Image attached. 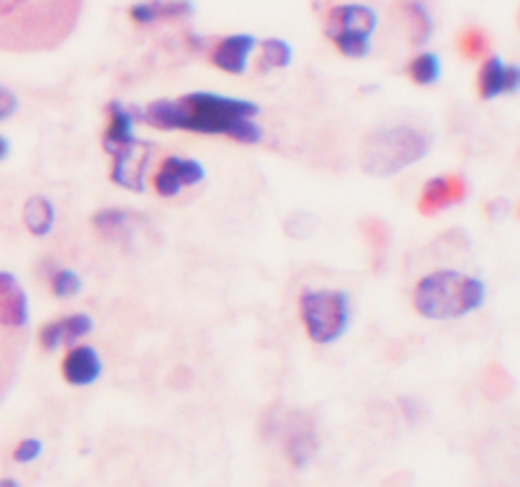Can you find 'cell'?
<instances>
[{"mask_svg": "<svg viewBox=\"0 0 520 487\" xmlns=\"http://www.w3.org/2000/svg\"><path fill=\"white\" fill-rule=\"evenodd\" d=\"M257 115V104L211 92L183 94L178 99H158V102H150L145 110H132L135 120L145 122L155 130L224 135L241 145H254L262 140V130L254 122Z\"/></svg>", "mask_w": 520, "mask_h": 487, "instance_id": "1", "label": "cell"}, {"mask_svg": "<svg viewBox=\"0 0 520 487\" xmlns=\"http://www.w3.org/2000/svg\"><path fill=\"white\" fill-rule=\"evenodd\" d=\"M84 0H0V51L46 54L64 44L82 18Z\"/></svg>", "mask_w": 520, "mask_h": 487, "instance_id": "2", "label": "cell"}, {"mask_svg": "<svg viewBox=\"0 0 520 487\" xmlns=\"http://www.w3.org/2000/svg\"><path fill=\"white\" fill-rule=\"evenodd\" d=\"M485 300V287L475 277L439 269L416 282L411 292V305L427 320H455L477 310Z\"/></svg>", "mask_w": 520, "mask_h": 487, "instance_id": "3", "label": "cell"}, {"mask_svg": "<svg viewBox=\"0 0 520 487\" xmlns=\"http://www.w3.org/2000/svg\"><path fill=\"white\" fill-rule=\"evenodd\" d=\"M429 148H432V135L422 127H381L363 140L361 168L368 176H394V173L424 158Z\"/></svg>", "mask_w": 520, "mask_h": 487, "instance_id": "4", "label": "cell"}, {"mask_svg": "<svg viewBox=\"0 0 520 487\" xmlns=\"http://www.w3.org/2000/svg\"><path fill=\"white\" fill-rule=\"evenodd\" d=\"M300 320L312 343H335L351 320L348 295L338 290H305L300 295Z\"/></svg>", "mask_w": 520, "mask_h": 487, "instance_id": "5", "label": "cell"}, {"mask_svg": "<svg viewBox=\"0 0 520 487\" xmlns=\"http://www.w3.org/2000/svg\"><path fill=\"white\" fill-rule=\"evenodd\" d=\"M378 16L363 3H340L328 11L325 36L330 44L348 59H363L371 51V33L376 31Z\"/></svg>", "mask_w": 520, "mask_h": 487, "instance_id": "6", "label": "cell"}, {"mask_svg": "<svg viewBox=\"0 0 520 487\" xmlns=\"http://www.w3.org/2000/svg\"><path fill=\"white\" fill-rule=\"evenodd\" d=\"M153 145L145 140H132L112 153V181L127 191H143L145 170H148Z\"/></svg>", "mask_w": 520, "mask_h": 487, "instance_id": "7", "label": "cell"}, {"mask_svg": "<svg viewBox=\"0 0 520 487\" xmlns=\"http://www.w3.org/2000/svg\"><path fill=\"white\" fill-rule=\"evenodd\" d=\"M470 193V186H467L465 176L460 173H447V176H437V178H429L424 183L422 193H419V214L422 216H437L442 211H447L449 206H455V203H462Z\"/></svg>", "mask_w": 520, "mask_h": 487, "instance_id": "8", "label": "cell"}, {"mask_svg": "<svg viewBox=\"0 0 520 487\" xmlns=\"http://www.w3.org/2000/svg\"><path fill=\"white\" fill-rule=\"evenodd\" d=\"M282 444H285V455L292 467H305L307 462L318 452V439H315V424L307 414H287L282 422Z\"/></svg>", "mask_w": 520, "mask_h": 487, "instance_id": "9", "label": "cell"}, {"mask_svg": "<svg viewBox=\"0 0 520 487\" xmlns=\"http://www.w3.org/2000/svg\"><path fill=\"white\" fill-rule=\"evenodd\" d=\"M203 181V168L198 160L191 158H165L160 163L158 173L153 176V188L158 196L173 198L188 186H196Z\"/></svg>", "mask_w": 520, "mask_h": 487, "instance_id": "10", "label": "cell"}, {"mask_svg": "<svg viewBox=\"0 0 520 487\" xmlns=\"http://www.w3.org/2000/svg\"><path fill=\"white\" fill-rule=\"evenodd\" d=\"M28 323L26 292L13 274L0 272V330L21 333Z\"/></svg>", "mask_w": 520, "mask_h": 487, "instance_id": "11", "label": "cell"}, {"mask_svg": "<svg viewBox=\"0 0 520 487\" xmlns=\"http://www.w3.org/2000/svg\"><path fill=\"white\" fill-rule=\"evenodd\" d=\"M89 333H92V318L84 312H74V315L41 325L36 338H39V345L44 351H56L59 345H74Z\"/></svg>", "mask_w": 520, "mask_h": 487, "instance_id": "12", "label": "cell"}, {"mask_svg": "<svg viewBox=\"0 0 520 487\" xmlns=\"http://www.w3.org/2000/svg\"><path fill=\"white\" fill-rule=\"evenodd\" d=\"M257 49V41L249 33H236V36H226V39L216 41V46L211 49L208 59L216 69L226 74H244L247 72L249 54Z\"/></svg>", "mask_w": 520, "mask_h": 487, "instance_id": "13", "label": "cell"}, {"mask_svg": "<svg viewBox=\"0 0 520 487\" xmlns=\"http://www.w3.org/2000/svg\"><path fill=\"white\" fill-rule=\"evenodd\" d=\"M520 84V69L513 64H503L498 56L482 61L480 72H477V94L482 99H495L498 94L515 92Z\"/></svg>", "mask_w": 520, "mask_h": 487, "instance_id": "14", "label": "cell"}, {"mask_svg": "<svg viewBox=\"0 0 520 487\" xmlns=\"http://www.w3.org/2000/svg\"><path fill=\"white\" fill-rule=\"evenodd\" d=\"M102 363L94 348L89 345H69V351L61 358V376L69 386H89L99 378Z\"/></svg>", "mask_w": 520, "mask_h": 487, "instance_id": "15", "label": "cell"}, {"mask_svg": "<svg viewBox=\"0 0 520 487\" xmlns=\"http://www.w3.org/2000/svg\"><path fill=\"white\" fill-rule=\"evenodd\" d=\"M193 13V6L188 0H145L137 3L127 11V16L140 26H150V23L160 21H183Z\"/></svg>", "mask_w": 520, "mask_h": 487, "instance_id": "16", "label": "cell"}, {"mask_svg": "<svg viewBox=\"0 0 520 487\" xmlns=\"http://www.w3.org/2000/svg\"><path fill=\"white\" fill-rule=\"evenodd\" d=\"M132 110L122 107L120 102H110L107 104V127H104V135H102V148L107 153H115L120 150L122 145L132 143L135 135H132Z\"/></svg>", "mask_w": 520, "mask_h": 487, "instance_id": "17", "label": "cell"}, {"mask_svg": "<svg viewBox=\"0 0 520 487\" xmlns=\"http://www.w3.org/2000/svg\"><path fill=\"white\" fill-rule=\"evenodd\" d=\"M92 226L104 241H110V244H127L132 231H135V219L127 211H120V208H107V211H99L94 216Z\"/></svg>", "mask_w": 520, "mask_h": 487, "instance_id": "18", "label": "cell"}, {"mask_svg": "<svg viewBox=\"0 0 520 487\" xmlns=\"http://www.w3.org/2000/svg\"><path fill=\"white\" fill-rule=\"evenodd\" d=\"M54 206H51L49 198L33 196L28 198L26 206H23V224L31 231L33 236H46L54 229Z\"/></svg>", "mask_w": 520, "mask_h": 487, "instance_id": "19", "label": "cell"}, {"mask_svg": "<svg viewBox=\"0 0 520 487\" xmlns=\"http://www.w3.org/2000/svg\"><path fill=\"white\" fill-rule=\"evenodd\" d=\"M401 11H404L411 44H424L429 39V33H432V16H429L427 6L419 0H404Z\"/></svg>", "mask_w": 520, "mask_h": 487, "instance_id": "20", "label": "cell"}, {"mask_svg": "<svg viewBox=\"0 0 520 487\" xmlns=\"http://www.w3.org/2000/svg\"><path fill=\"white\" fill-rule=\"evenodd\" d=\"M292 59V49L282 39H267L259 46L257 72L267 74L269 69H285Z\"/></svg>", "mask_w": 520, "mask_h": 487, "instance_id": "21", "label": "cell"}, {"mask_svg": "<svg viewBox=\"0 0 520 487\" xmlns=\"http://www.w3.org/2000/svg\"><path fill=\"white\" fill-rule=\"evenodd\" d=\"M406 74H409L411 82L419 84V87H429V84H434L439 79L442 66H439V59L434 54H419L409 61Z\"/></svg>", "mask_w": 520, "mask_h": 487, "instance_id": "22", "label": "cell"}, {"mask_svg": "<svg viewBox=\"0 0 520 487\" xmlns=\"http://www.w3.org/2000/svg\"><path fill=\"white\" fill-rule=\"evenodd\" d=\"M457 49H460V54L465 56V59H482V56H488V33L482 31V28H465V31L460 33V39H457Z\"/></svg>", "mask_w": 520, "mask_h": 487, "instance_id": "23", "label": "cell"}, {"mask_svg": "<svg viewBox=\"0 0 520 487\" xmlns=\"http://www.w3.org/2000/svg\"><path fill=\"white\" fill-rule=\"evenodd\" d=\"M480 384H482L480 389L485 391V396H488V399L498 401V399H503V396L510 391V386H513V378L508 376V371H505L503 366L493 363L488 371L482 373Z\"/></svg>", "mask_w": 520, "mask_h": 487, "instance_id": "24", "label": "cell"}, {"mask_svg": "<svg viewBox=\"0 0 520 487\" xmlns=\"http://www.w3.org/2000/svg\"><path fill=\"white\" fill-rule=\"evenodd\" d=\"M49 290L54 297H61V300H66V297L77 295L79 290H82V280H79V274L72 272V269H54L49 277Z\"/></svg>", "mask_w": 520, "mask_h": 487, "instance_id": "25", "label": "cell"}, {"mask_svg": "<svg viewBox=\"0 0 520 487\" xmlns=\"http://www.w3.org/2000/svg\"><path fill=\"white\" fill-rule=\"evenodd\" d=\"M363 236H366L368 247H371L373 254H384L389 249V241H391V231L384 221L378 219H366L361 224Z\"/></svg>", "mask_w": 520, "mask_h": 487, "instance_id": "26", "label": "cell"}, {"mask_svg": "<svg viewBox=\"0 0 520 487\" xmlns=\"http://www.w3.org/2000/svg\"><path fill=\"white\" fill-rule=\"evenodd\" d=\"M3 333H6V330H3ZM16 363H18V353H0V399H3V394H6L8 386H11Z\"/></svg>", "mask_w": 520, "mask_h": 487, "instance_id": "27", "label": "cell"}, {"mask_svg": "<svg viewBox=\"0 0 520 487\" xmlns=\"http://www.w3.org/2000/svg\"><path fill=\"white\" fill-rule=\"evenodd\" d=\"M39 455H41L39 439H23V442H18V447L13 449V460L21 462V465H28V462H33Z\"/></svg>", "mask_w": 520, "mask_h": 487, "instance_id": "28", "label": "cell"}, {"mask_svg": "<svg viewBox=\"0 0 520 487\" xmlns=\"http://www.w3.org/2000/svg\"><path fill=\"white\" fill-rule=\"evenodd\" d=\"M16 107H18L16 94H13L11 89L0 87V122L8 120V117H11L13 112H16Z\"/></svg>", "mask_w": 520, "mask_h": 487, "instance_id": "29", "label": "cell"}, {"mask_svg": "<svg viewBox=\"0 0 520 487\" xmlns=\"http://www.w3.org/2000/svg\"><path fill=\"white\" fill-rule=\"evenodd\" d=\"M0 487H21L13 477H0Z\"/></svg>", "mask_w": 520, "mask_h": 487, "instance_id": "30", "label": "cell"}, {"mask_svg": "<svg viewBox=\"0 0 520 487\" xmlns=\"http://www.w3.org/2000/svg\"><path fill=\"white\" fill-rule=\"evenodd\" d=\"M6 155H8V140L6 137H0V160L6 158Z\"/></svg>", "mask_w": 520, "mask_h": 487, "instance_id": "31", "label": "cell"}]
</instances>
